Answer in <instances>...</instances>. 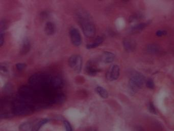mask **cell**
<instances>
[{
	"label": "cell",
	"mask_w": 174,
	"mask_h": 131,
	"mask_svg": "<svg viewBox=\"0 0 174 131\" xmlns=\"http://www.w3.org/2000/svg\"><path fill=\"white\" fill-rule=\"evenodd\" d=\"M145 83V78L141 74L135 73L133 74L129 82L130 90L135 93L143 87Z\"/></svg>",
	"instance_id": "cell-1"
},
{
	"label": "cell",
	"mask_w": 174,
	"mask_h": 131,
	"mask_svg": "<svg viewBox=\"0 0 174 131\" xmlns=\"http://www.w3.org/2000/svg\"><path fill=\"white\" fill-rule=\"evenodd\" d=\"M120 76V68L118 65H113L110 68V69L106 74V78L108 80L112 81L118 78Z\"/></svg>",
	"instance_id": "cell-2"
},
{
	"label": "cell",
	"mask_w": 174,
	"mask_h": 131,
	"mask_svg": "<svg viewBox=\"0 0 174 131\" xmlns=\"http://www.w3.org/2000/svg\"><path fill=\"white\" fill-rule=\"evenodd\" d=\"M70 38L72 44L75 46H79L82 43L80 34L78 29L72 28L70 30Z\"/></svg>",
	"instance_id": "cell-3"
},
{
	"label": "cell",
	"mask_w": 174,
	"mask_h": 131,
	"mask_svg": "<svg viewBox=\"0 0 174 131\" xmlns=\"http://www.w3.org/2000/svg\"><path fill=\"white\" fill-rule=\"evenodd\" d=\"M51 86L55 90L60 89L63 86V79L57 76H51Z\"/></svg>",
	"instance_id": "cell-4"
},
{
	"label": "cell",
	"mask_w": 174,
	"mask_h": 131,
	"mask_svg": "<svg viewBox=\"0 0 174 131\" xmlns=\"http://www.w3.org/2000/svg\"><path fill=\"white\" fill-rule=\"evenodd\" d=\"M85 71L89 75L94 76L98 73V69L96 67V64L94 62L89 61L86 66Z\"/></svg>",
	"instance_id": "cell-5"
},
{
	"label": "cell",
	"mask_w": 174,
	"mask_h": 131,
	"mask_svg": "<svg viewBox=\"0 0 174 131\" xmlns=\"http://www.w3.org/2000/svg\"><path fill=\"white\" fill-rule=\"evenodd\" d=\"M123 43H124V48L126 51L131 52L133 51L135 49L136 46L135 43L130 38L125 39V40H124Z\"/></svg>",
	"instance_id": "cell-6"
},
{
	"label": "cell",
	"mask_w": 174,
	"mask_h": 131,
	"mask_svg": "<svg viewBox=\"0 0 174 131\" xmlns=\"http://www.w3.org/2000/svg\"><path fill=\"white\" fill-rule=\"evenodd\" d=\"M114 54L110 52H104L102 56V60L106 64H109L112 62L114 59Z\"/></svg>",
	"instance_id": "cell-7"
},
{
	"label": "cell",
	"mask_w": 174,
	"mask_h": 131,
	"mask_svg": "<svg viewBox=\"0 0 174 131\" xmlns=\"http://www.w3.org/2000/svg\"><path fill=\"white\" fill-rule=\"evenodd\" d=\"M55 28L54 25L52 22H48L45 26V32L49 36H51L55 32Z\"/></svg>",
	"instance_id": "cell-8"
},
{
	"label": "cell",
	"mask_w": 174,
	"mask_h": 131,
	"mask_svg": "<svg viewBox=\"0 0 174 131\" xmlns=\"http://www.w3.org/2000/svg\"><path fill=\"white\" fill-rule=\"evenodd\" d=\"M103 38L101 37V36H99L98 38H96V39L94 40V42L87 45L86 48L88 49L94 48H96V47L99 46L101 44L103 43Z\"/></svg>",
	"instance_id": "cell-9"
},
{
	"label": "cell",
	"mask_w": 174,
	"mask_h": 131,
	"mask_svg": "<svg viewBox=\"0 0 174 131\" xmlns=\"http://www.w3.org/2000/svg\"><path fill=\"white\" fill-rule=\"evenodd\" d=\"M30 49V44L29 40L27 39H25L23 41L22 48L20 49V53L22 54H26L29 52V50Z\"/></svg>",
	"instance_id": "cell-10"
},
{
	"label": "cell",
	"mask_w": 174,
	"mask_h": 131,
	"mask_svg": "<svg viewBox=\"0 0 174 131\" xmlns=\"http://www.w3.org/2000/svg\"><path fill=\"white\" fill-rule=\"evenodd\" d=\"M96 91L101 97L104 99L107 98L108 97V93L107 91L103 87L98 86L96 87Z\"/></svg>",
	"instance_id": "cell-11"
},
{
	"label": "cell",
	"mask_w": 174,
	"mask_h": 131,
	"mask_svg": "<svg viewBox=\"0 0 174 131\" xmlns=\"http://www.w3.org/2000/svg\"><path fill=\"white\" fill-rule=\"evenodd\" d=\"M160 50V48L158 45L156 44H150L147 46V51L149 53L152 54H155L158 53Z\"/></svg>",
	"instance_id": "cell-12"
},
{
	"label": "cell",
	"mask_w": 174,
	"mask_h": 131,
	"mask_svg": "<svg viewBox=\"0 0 174 131\" xmlns=\"http://www.w3.org/2000/svg\"><path fill=\"white\" fill-rule=\"evenodd\" d=\"M82 58L80 56L78 55L77 62H76L75 67L74 69L76 73H79L80 72L81 69H82Z\"/></svg>",
	"instance_id": "cell-13"
},
{
	"label": "cell",
	"mask_w": 174,
	"mask_h": 131,
	"mask_svg": "<svg viewBox=\"0 0 174 131\" xmlns=\"http://www.w3.org/2000/svg\"><path fill=\"white\" fill-rule=\"evenodd\" d=\"M146 26H147V24L145 23H141L139 24L136 25L133 27H132L131 29V32H136L141 31L143 28H145Z\"/></svg>",
	"instance_id": "cell-14"
},
{
	"label": "cell",
	"mask_w": 174,
	"mask_h": 131,
	"mask_svg": "<svg viewBox=\"0 0 174 131\" xmlns=\"http://www.w3.org/2000/svg\"><path fill=\"white\" fill-rule=\"evenodd\" d=\"M49 121V119H48L47 118L43 119L41 120H40V121L36 124L35 126H34L33 129H32V131H38L41 127L43 126V125L46 124L48 121Z\"/></svg>",
	"instance_id": "cell-15"
},
{
	"label": "cell",
	"mask_w": 174,
	"mask_h": 131,
	"mask_svg": "<svg viewBox=\"0 0 174 131\" xmlns=\"http://www.w3.org/2000/svg\"><path fill=\"white\" fill-rule=\"evenodd\" d=\"M77 58H78V55H73L71 56L69 58V67H71L72 69H74L75 67L77 60Z\"/></svg>",
	"instance_id": "cell-16"
},
{
	"label": "cell",
	"mask_w": 174,
	"mask_h": 131,
	"mask_svg": "<svg viewBox=\"0 0 174 131\" xmlns=\"http://www.w3.org/2000/svg\"><path fill=\"white\" fill-rule=\"evenodd\" d=\"M31 128L30 123H24L20 126V130L22 131H29Z\"/></svg>",
	"instance_id": "cell-17"
},
{
	"label": "cell",
	"mask_w": 174,
	"mask_h": 131,
	"mask_svg": "<svg viewBox=\"0 0 174 131\" xmlns=\"http://www.w3.org/2000/svg\"><path fill=\"white\" fill-rule=\"evenodd\" d=\"M148 110H149V111L151 112V113H152L153 114H156V109H155V108L154 107V105L152 102H150L149 104V105H148Z\"/></svg>",
	"instance_id": "cell-18"
},
{
	"label": "cell",
	"mask_w": 174,
	"mask_h": 131,
	"mask_svg": "<svg viewBox=\"0 0 174 131\" xmlns=\"http://www.w3.org/2000/svg\"><path fill=\"white\" fill-rule=\"evenodd\" d=\"M26 67V64L24 63H18L16 64V68L18 71H22V70L25 69V67Z\"/></svg>",
	"instance_id": "cell-19"
},
{
	"label": "cell",
	"mask_w": 174,
	"mask_h": 131,
	"mask_svg": "<svg viewBox=\"0 0 174 131\" xmlns=\"http://www.w3.org/2000/svg\"><path fill=\"white\" fill-rule=\"evenodd\" d=\"M146 86L147 88H149L150 89H153L155 86V84H154L153 81L151 79H150L147 81Z\"/></svg>",
	"instance_id": "cell-20"
},
{
	"label": "cell",
	"mask_w": 174,
	"mask_h": 131,
	"mask_svg": "<svg viewBox=\"0 0 174 131\" xmlns=\"http://www.w3.org/2000/svg\"><path fill=\"white\" fill-rule=\"evenodd\" d=\"M64 125H65V128L66 129V131H72L71 125L67 121H64Z\"/></svg>",
	"instance_id": "cell-21"
},
{
	"label": "cell",
	"mask_w": 174,
	"mask_h": 131,
	"mask_svg": "<svg viewBox=\"0 0 174 131\" xmlns=\"http://www.w3.org/2000/svg\"><path fill=\"white\" fill-rule=\"evenodd\" d=\"M167 33V32L165 31H162V30H158L156 32V35L158 36H161L165 35Z\"/></svg>",
	"instance_id": "cell-22"
},
{
	"label": "cell",
	"mask_w": 174,
	"mask_h": 131,
	"mask_svg": "<svg viewBox=\"0 0 174 131\" xmlns=\"http://www.w3.org/2000/svg\"><path fill=\"white\" fill-rule=\"evenodd\" d=\"M4 34H0V45L1 46H2L4 43Z\"/></svg>",
	"instance_id": "cell-23"
},
{
	"label": "cell",
	"mask_w": 174,
	"mask_h": 131,
	"mask_svg": "<svg viewBox=\"0 0 174 131\" xmlns=\"http://www.w3.org/2000/svg\"><path fill=\"white\" fill-rule=\"evenodd\" d=\"M134 131H144V130L142 128V127H137L135 128V129L134 130Z\"/></svg>",
	"instance_id": "cell-24"
}]
</instances>
